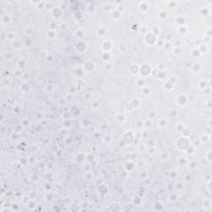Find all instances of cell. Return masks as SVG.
<instances>
[{
  "label": "cell",
  "mask_w": 212,
  "mask_h": 212,
  "mask_svg": "<svg viewBox=\"0 0 212 212\" xmlns=\"http://www.w3.org/2000/svg\"><path fill=\"white\" fill-rule=\"evenodd\" d=\"M176 147L180 151H182V152H186L188 148L191 146V143L189 141V137H178L177 140H176Z\"/></svg>",
  "instance_id": "1"
},
{
  "label": "cell",
  "mask_w": 212,
  "mask_h": 212,
  "mask_svg": "<svg viewBox=\"0 0 212 212\" xmlns=\"http://www.w3.org/2000/svg\"><path fill=\"white\" fill-rule=\"evenodd\" d=\"M83 71L86 73H90L95 69V63L92 61H87L83 64Z\"/></svg>",
  "instance_id": "2"
},
{
  "label": "cell",
  "mask_w": 212,
  "mask_h": 212,
  "mask_svg": "<svg viewBox=\"0 0 212 212\" xmlns=\"http://www.w3.org/2000/svg\"><path fill=\"white\" fill-rule=\"evenodd\" d=\"M63 15V12L62 10V8L59 7H56L51 9V16L54 20H59L61 17H62Z\"/></svg>",
  "instance_id": "3"
},
{
  "label": "cell",
  "mask_w": 212,
  "mask_h": 212,
  "mask_svg": "<svg viewBox=\"0 0 212 212\" xmlns=\"http://www.w3.org/2000/svg\"><path fill=\"white\" fill-rule=\"evenodd\" d=\"M176 101L178 105L183 107L188 103V97H187V95H185V94H181V95H178L177 97H176Z\"/></svg>",
  "instance_id": "4"
},
{
  "label": "cell",
  "mask_w": 212,
  "mask_h": 212,
  "mask_svg": "<svg viewBox=\"0 0 212 212\" xmlns=\"http://www.w3.org/2000/svg\"><path fill=\"white\" fill-rule=\"evenodd\" d=\"M75 48L78 52L83 53V52H85L87 50V44L82 40H79L75 45Z\"/></svg>",
  "instance_id": "5"
},
{
  "label": "cell",
  "mask_w": 212,
  "mask_h": 212,
  "mask_svg": "<svg viewBox=\"0 0 212 212\" xmlns=\"http://www.w3.org/2000/svg\"><path fill=\"white\" fill-rule=\"evenodd\" d=\"M113 47V43L111 41H104L102 44V49L104 51H110Z\"/></svg>",
  "instance_id": "6"
},
{
  "label": "cell",
  "mask_w": 212,
  "mask_h": 212,
  "mask_svg": "<svg viewBox=\"0 0 212 212\" xmlns=\"http://www.w3.org/2000/svg\"><path fill=\"white\" fill-rule=\"evenodd\" d=\"M112 57H113V56H112V54H111L110 51H104L101 55L102 60L106 63L110 62V60Z\"/></svg>",
  "instance_id": "7"
},
{
  "label": "cell",
  "mask_w": 212,
  "mask_h": 212,
  "mask_svg": "<svg viewBox=\"0 0 212 212\" xmlns=\"http://www.w3.org/2000/svg\"><path fill=\"white\" fill-rule=\"evenodd\" d=\"M202 69V65L199 62H195L193 65H191V71L194 73H197V72L200 71Z\"/></svg>",
  "instance_id": "8"
},
{
  "label": "cell",
  "mask_w": 212,
  "mask_h": 212,
  "mask_svg": "<svg viewBox=\"0 0 212 212\" xmlns=\"http://www.w3.org/2000/svg\"><path fill=\"white\" fill-rule=\"evenodd\" d=\"M202 55L201 51H200V50L199 49V47H195L193 48V50H191V56H193L194 58H198L200 57V56Z\"/></svg>",
  "instance_id": "9"
},
{
  "label": "cell",
  "mask_w": 212,
  "mask_h": 212,
  "mask_svg": "<svg viewBox=\"0 0 212 212\" xmlns=\"http://www.w3.org/2000/svg\"><path fill=\"white\" fill-rule=\"evenodd\" d=\"M122 16V12H119V11H118L117 9H115L113 12H112V13H111V18L113 19V20L117 21L118 19H119L120 17H121Z\"/></svg>",
  "instance_id": "10"
},
{
  "label": "cell",
  "mask_w": 212,
  "mask_h": 212,
  "mask_svg": "<svg viewBox=\"0 0 212 212\" xmlns=\"http://www.w3.org/2000/svg\"><path fill=\"white\" fill-rule=\"evenodd\" d=\"M107 34V29L104 27H100L97 30V35L99 37H105Z\"/></svg>",
  "instance_id": "11"
},
{
  "label": "cell",
  "mask_w": 212,
  "mask_h": 212,
  "mask_svg": "<svg viewBox=\"0 0 212 212\" xmlns=\"http://www.w3.org/2000/svg\"><path fill=\"white\" fill-rule=\"evenodd\" d=\"M47 37L48 39L52 40V39H54L56 37V32L55 31V30H53V29L48 30L47 32Z\"/></svg>",
  "instance_id": "12"
},
{
  "label": "cell",
  "mask_w": 212,
  "mask_h": 212,
  "mask_svg": "<svg viewBox=\"0 0 212 212\" xmlns=\"http://www.w3.org/2000/svg\"><path fill=\"white\" fill-rule=\"evenodd\" d=\"M142 92H143V95H150L151 93H152V89L148 86H145L143 87H142Z\"/></svg>",
  "instance_id": "13"
},
{
  "label": "cell",
  "mask_w": 212,
  "mask_h": 212,
  "mask_svg": "<svg viewBox=\"0 0 212 212\" xmlns=\"http://www.w3.org/2000/svg\"><path fill=\"white\" fill-rule=\"evenodd\" d=\"M131 72H132L133 75H138L139 74V65H131V69H130Z\"/></svg>",
  "instance_id": "14"
},
{
  "label": "cell",
  "mask_w": 212,
  "mask_h": 212,
  "mask_svg": "<svg viewBox=\"0 0 212 212\" xmlns=\"http://www.w3.org/2000/svg\"><path fill=\"white\" fill-rule=\"evenodd\" d=\"M177 32H178V33L180 34V35H182V36H184V35H186V34L187 33V28L186 27L185 25L180 26V27H178Z\"/></svg>",
  "instance_id": "15"
},
{
  "label": "cell",
  "mask_w": 212,
  "mask_h": 212,
  "mask_svg": "<svg viewBox=\"0 0 212 212\" xmlns=\"http://www.w3.org/2000/svg\"><path fill=\"white\" fill-rule=\"evenodd\" d=\"M200 140L201 142V143H207L209 140H210V135L207 134H202L201 136L200 137Z\"/></svg>",
  "instance_id": "16"
},
{
  "label": "cell",
  "mask_w": 212,
  "mask_h": 212,
  "mask_svg": "<svg viewBox=\"0 0 212 212\" xmlns=\"http://www.w3.org/2000/svg\"><path fill=\"white\" fill-rule=\"evenodd\" d=\"M116 119H117V121H118V122H120V123H124V122L126 121L127 117H126L124 114H123V113H119V114H117Z\"/></svg>",
  "instance_id": "17"
},
{
  "label": "cell",
  "mask_w": 212,
  "mask_h": 212,
  "mask_svg": "<svg viewBox=\"0 0 212 212\" xmlns=\"http://www.w3.org/2000/svg\"><path fill=\"white\" fill-rule=\"evenodd\" d=\"M130 104H131V106L133 107V109H135L140 105V101L137 99H133L132 101L130 102Z\"/></svg>",
  "instance_id": "18"
},
{
  "label": "cell",
  "mask_w": 212,
  "mask_h": 212,
  "mask_svg": "<svg viewBox=\"0 0 212 212\" xmlns=\"http://www.w3.org/2000/svg\"><path fill=\"white\" fill-rule=\"evenodd\" d=\"M168 124L167 120H166L165 119H160L158 121V126H160L161 128H165V127H167Z\"/></svg>",
  "instance_id": "19"
},
{
  "label": "cell",
  "mask_w": 212,
  "mask_h": 212,
  "mask_svg": "<svg viewBox=\"0 0 212 212\" xmlns=\"http://www.w3.org/2000/svg\"><path fill=\"white\" fill-rule=\"evenodd\" d=\"M143 126L147 128H151V127L152 126V119H146V121L143 122Z\"/></svg>",
  "instance_id": "20"
},
{
  "label": "cell",
  "mask_w": 212,
  "mask_h": 212,
  "mask_svg": "<svg viewBox=\"0 0 212 212\" xmlns=\"http://www.w3.org/2000/svg\"><path fill=\"white\" fill-rule=\"evenodd\" d=\"M158 17L161 19V20H164L167 17V12L164 10H162L158 14Z\"/></svg>",
  "instance_id": "21"
},
{
  "label": "cell",
  "mask_w": 212,
  "mask_h": 212,
  "mask_svg": "<svg viewBox=\"0 0 212 212\" xmlns=\"http://www.w3.org/2000/svg\"><path fill=\"white\" fill-rule=\"evenodd\" d=\"M172 52H173L174 55H180L181 53V47H174L173 49H172Z\"/></svg>",
  "instance_id": "22"
},
{
  "label": "cell",
  "mask_w": 212,
  "mask_h": 212,
  "mask_svg": "<svg viewBox=\"0 0 212 212\" xmlns=\"http://www.w3.org/2000/svg\"><path fill=\"white\" fill-rule=\"evenodd\" d=\"M160 158L162 161H167L168 158H169V154L167 153V152H163L161 153Z\"/></svg>",
  "instance_id": "23"
},
{
  "label": "cell",
  "mask_w": 212,
  "mask_h": 212,
  "mask_svg": "<svg viewBox=\"0 0 212 212\" xmlns=\"http://www.w3.org/2000/svg\"><path fill=\"white\" fill-rule=\"evenodd\" d=\"M75 37H77V38L78 39H80V40H81V38L83 37H84V32H83L81 30H80V29H78L77 31H76L75 32Z\"/></svg>",
  "instance_id": "24"
},
{
  "label": "cell",
  "mask_w": 212,
  "mask_h": 212,
  "mask_svg": "<svg viewBox=\"0 0 212 212\" xmlns=\"http://www.w3.org/2000/svg\"><path fill=\"white\" fill-rule=\"evenodd\" d=\"M203 10L204 11H200V14L202 15V16H204V17H207L208 16V15H210V12H211V10L209 9V8H202Z\"/></svg>",
  "instance_id": "25"
},
{
  "label": "cell",
  "mask_w": 212,
  "mask_h": 212,
  "mask_svg": "<svg viewBox=\"0 0 212 212\" xmlns=\"http://www.w3.org/2000/svg\"><path fill=\"white\" fill-rule=\"evenodd\" d=\"M198 87H200V89H205V88H207V84H206V82L205 81H204V80H200V82L198 83Z\"/></svg>",
  "instance_id": "26"
},
{
  "label": "cell",
  "mask_w": 212,
  "mask_h": 212,
  "mask_svg": "<svg viewBox=\"0 0 212 212\" xmlns=\"http://www.w3.org/2000/svg\"><path fill=\"white\" fill-rule=\"evenodd\" d=\"M200 144H202L201 143V142H200V138H196L195 140L193 141V147L194 148H198V147H200Z\"/></svg>",
  "instance_id": "27"
},
{
  "label": "cell",
  "mask_w": 212,
  "mask_h": 212,
  "mask_svg": "<svg viewBox=\"0 0 212 212\" xmlns=\"http://www.w3.org/2000/svg\"><path fill=\"white\" fill-rule=\"evenodd\" d=\"M211 205V201L210 199H205V200H204V201H203V206L207 208V207H210Z\"/></svg>",
  "instance_id": "28"
},
{
  "label": "cell",
  "mask_w": 212,
  "mask_h": 212,
  "mask_svg": "<svg viewBox=\"0 0 212 212\" xmlns=\"http://www.w3.org/2000/svg\"><path fill=\"white\" fill-rule=\"evenodd\" d=\"M205 160H206L208 162H211V151L207 152V154L205 155Z\"/></svg>",
  "instance_id": "29"
},
{
  "label": "cell",
  "mask_w": 212,
  "mask_h": 212,
  "mask_svg": "<svg viewBox=\"0 0 212 212\" xmlns=\"http://www.w3.org/2000/svg\"><path fill=\"white\" fill-rule=\"evenodd\" d=\"M170 114H171V116H173V117H176V116H178V111L177 110H172L171 111V113H170Z\"/></svg>",
  "instance_id": "30"
},
{
  "label": "cell",
  "mask_w": 212,
  "mask_h": 212,
  "mask_svg": "<svg viewBox=\"0 0 212 212\" xmlns=\"http://www.w3.org/2000/svg\"><path fill=\"white\" fill-rule=\"evenodd\" d=\"M211 180H210L209 181H208V183H207V191H208V192H209V194L210 195H211Z\"/></svg>",
  "instance_id": "31"
},
{
  "label": "cell",
  "mask_w": 212,
  "mask_h": 212,
  "mask_svg": "<svg viewBox=\"0 0 212 212\" xmlns=\"http://www.w3.org/2000/svg\"><path fill=\"white\" fill-rule=\"evenodd\" d=\"M99 106H100V104H99L98 102H95V103H94V108L97 109V108H99Z\"/></svg>",
  "instance_id": "32"
}]
</instances>
